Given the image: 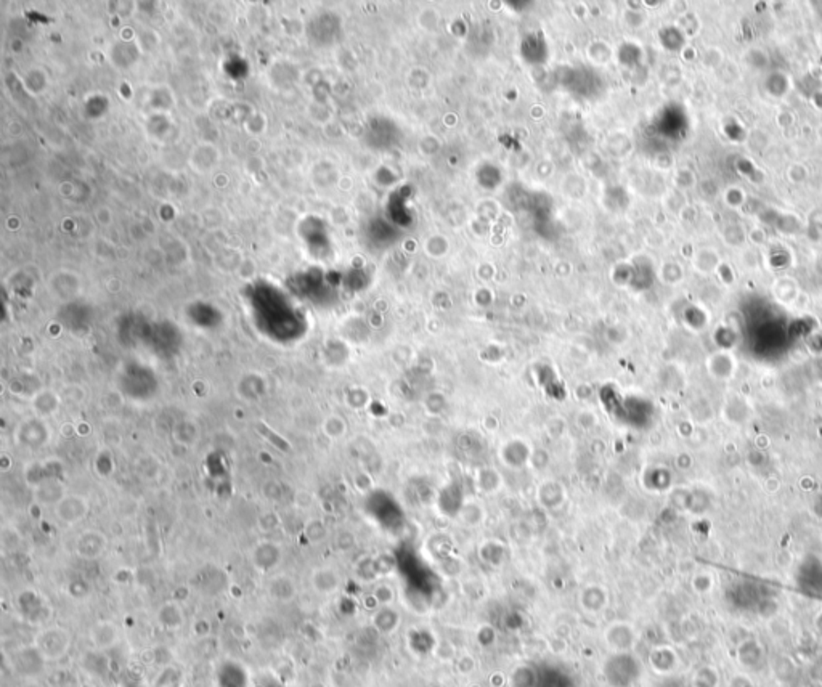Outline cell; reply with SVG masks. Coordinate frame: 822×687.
I'll return each mask as SVG.
<instances>
[{"mask_svg": "<svg viewBox=\"0 0 822 687\" xmlns=\"http://www.w3.org/2000/svg\"><path fill=\"white\" fill-rule=\"evenodd\" d=\"M36 651L43 660H60L70 651L71 639L65 629L61 628H47L37 634Z\"/></svg>", "mask_w": 822, "mask_h": 687, "instance_id": "obj_1", "label": "cell"}, {"mask_svg": "<svg viewBox=\"0 0 822 687\" xmlns=\"http://www.w3.org/2000/svg\"><path fill=\"white\" fill-rule=\"evenodd\" d=\"M87 513H89V504H87L84 498L76 495L61 498L58 504H56V515H58V519L70 525L83 520Z\"/></svg>", "mask_w": 822, "mask_h": 687, "instance_id": "obj_2", "label": "cell"}, {"mask_svg": "<svg viewBox=\"0 0 822 687\" xmlns=\"http://www.w3.org/2000/svg\"><path fill=\"white\" fill-rule=\"evenodd\" d=\"M90 641L100 651L112 647L117 642V629L111 622H100L90 629Z\"/></svg>", "mask_w": 822, "mask_h": 687, "instance_id": "obj_3", "label": "cell"}, {"mask_svg": "<svg viewBox=\"0 0 822 687\" xmlns=\"http://www.w3.org/2000/svg\"><path fill=\"white\" fill-rule=\"evenodd\" d=\"M78 551L84 557H98L106 550V538L98 532H85L78 540Z\"/></svg>", "mask_w": 822, "mask_h": 687, "instance_id": "obj_4", "label": "cell"}, {"mask_svg": "<svg viewBox=\"0 0 822 687\" xmlns=\"http://www.w3.org/2000/svg\"><path fill=\"white\" fill-rule=\"evenodd\" d=\"M312 582L317 591L323 592V594H330V592L337 589L339 577L331 569H320L313 573Z\"/></svg>", "mask_w": 822, "mask_h": 687, "instance_id": "obj_5", "label": "cell"}, {"mask_svg": "<svg viewBox=\"0 0 822 687\" xmlns=\"http://www.w3.org/2000/svg\"><path fill=\"white\" fill-rule=\"evenodd\" d=\"M159 620L162 623V626L167 628V629H179L181 625H184V617H181V610L179 607H175L174 604H166L164 609H162L161 614H159Z\"/></svg>", "mask_w": 822, "mask_h": 687, "instance_id": "obj_6", "label": "cell"}]
</instances>
